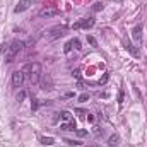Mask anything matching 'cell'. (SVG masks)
Wrapping results in <instances>:
<instances>
[{"mask_svg": "<svg viewBox=\"0 0 147 147\" xmlns=\"http://www.w3.org/2000/svg\"><path fill=\"white\" fill-rule=\"evenodd\" d=\"M58 115H60V118H62L63 121H69V120H70V111H60Z\"/></svg>", "mask_w": 147, "mask_h": 147, "instance_id": "13", "label": "cell"}, {"mask_svg": "<svg viewBox=\"0 0 147 147\" xmlns=\"http://www.w3.org/2000/svg\"><path fill=\"white\" fill-rule=\"evenodd\" d=\"M74 46H72V43H70V41H69V43H67V45H65V48H63V51H65V53H69V51H70V50H72Z\"/></svg>", "mask_w": 147, "mask_h": 147, "instance_id": "18", "label": "cell"}, {"mask_svg": "<svg viewBox=\"0 0 147 147\" xmlns=\"http://www.w3.org/2000/svg\"><path fill=\"white\" fill-rule=\"evenodd\" d=\"M70 43H72V46L75 48V50H80L82 46H80V41L77 39V38H74V39H70Z\"/></svg>", "mask_w": 147, "mask_h": 147, "instance_id": "15", "label": "cell"}, {"mask_svg": "<svg viewBox=\"0 0 147 147\" xmlns=\"http://www.w3.org/2000/svg\"><path fill=\"white\" fill-rule=\"evenodd\" d=\"M24 98H26V92H24V91H21V92H19V94H17V101H19V103H21V101H22V99H24Z\"/></svg>", "mask_w": 147, "mask_h": 147, "instance_id": "17", "label": "cell"}, {"mask_svg": "<svg viewBox=\"0 0 147 147\" xmlns=\"http://www.w3.org/2000/svg\"><path fill=\"white\" fill-rule=\"evenodd\" d=\"M79 99H80V101H87V99H89V94H82Z\"/></svg>", "mask_w": 147, "mask_h": 147, "instance_id": "20", "label": "cell"}, {"mask_svg": "<svg viewBox=\"0 0 147 147\" xmlns=\"http://www.w3.org/2000/svg\"><path fill=\"white\" fill-rule=\"evenodd\" d=\"M36 110H38V101L33 99V111H36Z\"/></svg>", "mask_w": 147, "mask_h": 147, "instance_id": "22", "label": "cell"}, {"mask_svg": "<svg viewBox=\"0 0 147 147\" xmlns=\"http://www.w3.org/2000/svg\"><path fill=\"white\" fill-rule=\"evenodd\" d=\"M22 72H24V75L29 77V80H31L33 84H39V80H41V65H39L38 62L28 63Z\"/></svg>", "mask_w": 147, "mask_h": 147, "instance_id": "1", "label": "cell"}, {"mask_svg": "<svg viewBox=\"0 0 147 147\" xmlns=\"http://www.w3.org/2000/svg\"><path fill=\"white\" fill-rule=\"evenodd\" d=\"M53 16H58V9H43L39 12V17H53Z\"/></svg>", "mask_w": 147, "mask_h": 147, "instance_id": "8", "label": "cell"}, {"mask_svg": "<svg viewBox=\"0 0 147 147\" xmlns=\"http://www.w3.org/2000/svg\"><path fill=\"white\" fill-rule=\"evenodd\" d=\"M87 41H89V43H91L92 46H96V39H94L92 36H87Z\"/></svg>", "mask_w": 147, "mask_h": 147, "instance_id": "19", "label": "cell"}, {"mask_svg": "<svg viewBox=\"0 0 147 147\" xmlns=\"http://www.w3.org/2000/svg\"><path fill=\"white\" fill-rule=\"evenodd\" d=\"M63 33H65V26H57V28H53L50 31V38L51 39H57V38L63 36Z\"/></svg>", "mask_w": 147, "mask_h": 147, "instance_id": "6", "label": "cell"}, {"mask_svg": "<svg viewBox=\"0 0 147 147\" xmlns=\"http://www.w3.org/2000/svg\"><path fill=\"white\" fill-rule=\"evenodd\" d=\"M75 132H77V135H80V137H84V135H86V134H87V132H86V130H75Z\"/></svg>", "mask_w": 147, "mask_h": 147, "instance_id": "21", "label": "cell"}, {"mask_svg": "<svg viewBox=\"0 0 147 147\" xmlns=\"http://www.w3.org/2000/svg\"><path fill=\"white\" fill-rule=\"evenodd\" d=\"M41 144L43 146H51L53 144V139L51 137H41Z\"/></svg>", "mask_w": 147, "mask_h": 147, "instance_id": "14", "label": "cell"}, {"mask_svg": "<svg viewBox=\"0 0 147 147\" xmlns=\"http://www.w3.org/2000/svg\"><path fill=\"white\" fill-rule=\"evenodd\" d=\"M103 7H105V5H103L101 2H98V3H94V7H92V9H94V10H103Z\"/></svg>", "mask_w": 147, "mask_h": 147, "instance_id": "16", "label": "cell"}, {"mask_svg": "<svg viewBox=\"0 0 147 147\" xmlns=\"http://www.w3.org/2000/svg\"><path fill=\"white\" fill-rule=\"evenodd\" d=\"M132 38H134L137 43L142 39V26H140V24H137V26L132 29Z\"/></svg>", "mask_w": 147, "mask_h": 147, "instance_id": "9", "label": "cell"}, {"mask_svg": "<svg viewBox=\"0 0 147 147\" xmlns=\"http://www.w3.org/2000/svg\"><path fill=\"white\" fill-rule=\"evenodd\" d=\"M22 48H24V41H21V39H14V41L9 45V48H7V57H5V60H7V62H12L14 57H16Z\"/></svg>", "mask_w": 147, "mask_h": 147, "instance_id": "2", "label": "cell"}, {"mask_svg": "<svg viewBox=\"0 0 147 147\" xmlns=\"http://www.w3.org/2000/svg\"><path fill=\"white\" fill-rule=\"evenodd\" d=\"M29 5H31V0H21L17 5H16V9H14V12H24V10H28L29 9Z\"/></svg>", "mask_w": 147, "mask_h": 147, "instance_id": "7", "label": "cell"}, {"mask_svg": "<svg viewBox=\"0 0 147 147\" xmlns=\"http://www.w3.org/2000/svg\"><path fill=\"white\" fill-rule=\"evenodd\" d=\"M94 17L92 16H89V17H82L80 21H77L75 24H74V29H91L92 26H94Z\"/></svg>", "mask_w": 147, "mask_h": 147, "instance_id": "3", "label": "cell"}, {"mask_svg": "<svg viewBox=\"0 0 147 147\" xmlns=\"http://www.w3.org/2000/svg\"><path fill=\"white\" fill-rule=\"evenodd\" d=\"M60 128H62V130H72V132L77 130V127H75V123H74V121H72V123H63Z\"/></svg>", "mask_w": 147, "mask_h": 147, "instance_id": "12", "label": "cell"}, {"mask_svg": "<svg viewBox=\"0 0 147 147\" xmlns=\"http://www.w3.org/2000/svg\"><path fill=\"white\" fill-rule=\"evenodd\" d=\"M118 142H120V135H111L110 139H108V146H111V147H115V146H118Z\"/></svg>", "mask_w": 147, "mask_h": 147, "instance_id": "11", "label": "cell"}, {"mask_svg": "<svg viewBox=\"0 0 147 147\" xmlns=\"http://www.w3.org/2000/svg\"><path fill=\"white\" fill-rule=\"evenodd\" d=\"M24 79H26V75H24L22 70H16L12 74V86L14 87H21L24 84Z\"/></svg>", "mask_w": 147, "mask_h": 147, "instance_id": "5", "label": "cell"}, {"mask_svg": "<svg viewBox=\"0 0 147 147\" xmlns=\"http://www.w3.org/2000/svg\"><path fill=\"white\" fill-rule=\"evenodd\" d=\"M123 45H125V48H127V50H128L134 57H139V48H137V46H134V45H132L130 41H127V39L123 41Z\"/></svg>", "mask_w": 147, "mask_h": 147, "instance_id": "10", "label": "cell"}, {"mask_svg": "<svg viewBox=\"0 0 147 147\" xmlns=\"http://www.w3.org/2000/svg\"><path fill=\"white\" fill-rule=\"evenodd\" d=\"M39 86L43 91H53V79L51 75H41V80H39Z\"/></svg>", "mask_w": 147, "mask_h": 147, "instance_id": "4", "label": "cell"}]
</instances>
